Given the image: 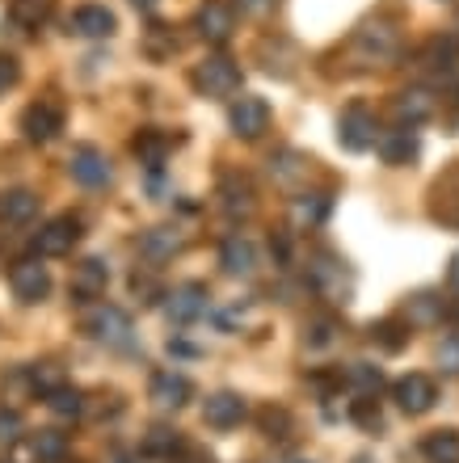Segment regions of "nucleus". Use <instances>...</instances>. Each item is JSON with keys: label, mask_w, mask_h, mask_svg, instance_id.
Returning <instances> with one entry per match:
<instances>
[{"label": "nucleus", "mask_w": 459, "mask_h": 463, "mask_svg": "<svg viewBox=\"0 0 459 463\" xmlns=\"http://www.w3.org/2000/svg\"><path fill=\"white\" fill-rule=\"evenodd\" d=\"M308 287H312L320 299H329V304H350L354 274H350V266H346L338 253L320 249V253L308 261Z\"/></svg>", "instance_id": "f257e3e1"}, {"label": "nucleus", "mask_w": 459, "mask_h": 463, "mask_svg": "<svg viewBox=\"0 0 459 463\" xmlns=\"http://www.w3.org/2000/svg\"><path fill=\"white\" fill-rule=\"evenodd\" d=\"M85 329L93 342L110 345V350H135V325L131 317L114 304H93L85 312Z\"/></svg>", "instance_id": "f03ea898"}, {"label": "nucleus", "mask_w": 459, "mask_h": 463, "mask_svg": "<svg viewBox=\"0 0 459 463\" xmlns=\"http://www.w3.org/2000/svg\"><path fill=\"white\" fill-rule=\"evenodd\" d=\"M354 51H359V60L363 63H387L400 55V34L397 25L384 22V17H375L367 22L359 34H354Z\"/></svg>", "instance_id": "7ed1b4c3"}, {"label": "nucleus", "mask_w": 459, "mask_h": 463, "mask_svg": "<svg viewBox=\"0 0 459 463\" xmlns=\"http://www.w3.org/2000/svg\"><path fill=\"white\" fill-rule=\"evenodd\" d=\"M194 89L203 98H232V93H241V68L224 55H211L194 68Z\"/></svg>", "instance_id": "20e7f679"}, {"label": "nucleus", "mask_w": 459, "mask_h": 463, "mask_svg": "<svg viewBox=\"0 0 459 463\" xmlns=\"http://www.w3.org/2000/svg\"><path fill=\"white\" fill-rule=\"evenodd\" d=\"M9 287L22 304H43V299L51 295V274L38 257H22V261H13L9 266Z\"/></svg>", "instance_id": "39448f33"}, {"label": "nucleus", "mask_w": 459, "mask_h": 463, "mask_svg": "<svg viewBox=\"0 0 459 463\" xmlns=\"http://www.w3.org/2000/svg\"><path fill=\"white\" fill-rule=\"evenodd\" d=\"M206 312H211V291L203 282H182V287H173V295H165V317L173 325H194Z\"/></svg>", "instance_id": "423d86ee"}, {"label": "nucleus", "mask_w": 459, "mask_h": 463, "mask_svg": "<svg viewBox=\"0 0 459 463\" xmlns=\"http://www.w3.org/2000/svg\"><path fill=\"white\" fill-rule=\"evenodd\" d=\"M76 241H81V220L76 215H55V220H47L34 232L30 244H34L38 257H63V253H72Z\"/></svg>", "instance_id": "0eeeda50"}, {"label": "nucleus", "mask_w": 459, "mask_h": 463, "mask_svg": "<svg viewBox=\"0 0 459 463\" xmlns=\"http://www.w3.org/2000/svg\"><path fill=\"white\" fill-rule=\"evenodd\" d=\"M63 131V106L51 98H38L34 106H25L22 114V135L30 144H51Z\"/></svg>", "instance_id": "6e6552de"}, {"label": "nucleus", "mask_w": 459, "mask_h": 463, "mask_svg": "<svg viewBox=\"0 0 459 463\" xmlns=\"http://www.w3.org/2000/svg\"><path fill=\"white\" fill-rule=\"evenodd\" d=\"M392 396H397V404L409 417H422V413L435 409L438 388H435V379L430 375H417V371H413V375H400L397 383H392Z\"/></svg>", "instance_id": "1a4fd4ad"}, {"label": "nucleus", "mask_w": 459, "mask_h": 463, "mask_svg": "<svg viewBox=\"0 0 459 463\" xmlns=\"http://www.w3.org/2000/svg\"><path fill=\"white\" fill-rule=\"evenodd\" d=\"M375 135H379V127H375V114L367 110V106H350V110L338 118V144L346 147V152H367V147H375Z\"/></svg>", "instance_id": "9d476101"}, {"label": "nucleus", "mask_w": 459, "mask_h": 463, "mask_svg": "<svg viewBox=\"0 0 459 463\" xmlns=\"http://www.w3.org/2000/svg\"><path fill=\"white\" fill-rule=\"evenodd\" d=\"M68 173H72V182H81L85 190H101V185H110V160H106V152H97L93 144L72 147Z\"/></svg>", "instance_id": "9b49d317"}, {"label": "nucleus", "mask_w": 459, "mask_h": 463, "mask_svg": "<svg viewBox=\"0 0 459 463\" xmlns=\"http://www.w3.org/2000/svg\"><path fill=\"white\" fill-rule=\"evenodd\" d=\"M228 127L241 139H257V135L270 127V106L266 98H253V93H244V98L232 101V110H228Z\"/></svg>", "instance_id": "f8f14e48"}, {"label": "nucleus", "mask_w": 459, "mask_h": 463, "mask_svg": "<svg viewBox=\"0 0 459 463\" xmlns=\"http://www.w3.org/2000/svg\"><path fill=\"white\" fill-rule=\"evenodd\" d=\"M148 396L160 404V409H186L194 396V383L182 371H157L152 383H148Z\"/></svg>", "instance_id": "ddd939ff"}, {"label": "nucleus", "mask_w": 459, "mask_h": 463, "mask_svg": "<svg viewBox=\"0 0 459 463\" xmlns=\"http://www.w3.org/2000/svg\"><path fill=\"white\" fill-rule=\"evenodd\" d=\"M244 413H249V404H244L241 392H215V396H206V404H203V421L215 430L241 426Z\"/></svg>", "instance_id": "4468645a"}, {"label": "nucleus", "mask_w": 459, "mask_h": 463, "mask_svg": "<svg viewBox=\"0 0 459 463\" xmlns=\"http://www.w3.org/2000/svg\"><path fill=\"white\" fill-rule=\"evenodd\" d=\"M114 13L106 5H76L72 17H68V34L76 38H110L114 34Z\"/></svg>", "instance_id": "2eb2a0df"}, {"label": "nucleus", "mask_w": 459, "mask_h": 463, "mask_svg": "<svg viewBox=\"0 0 459 463\" xmlns=\"http://www.w3.org/2000/svg\"><path fill=\"white\" fill-rule=\"evenodd\" d=\"M375 147H379V156H384V165H392V169H400V165H409V160H417V152H422V144H417V135H413V127H397V131H379V135H375Z\"/></svg>", "instance_id": "dca6fc26"}, {"label": "nucleus", "mask_w": 459, "mask_h": 463, "mask_svg": "<svg viewBox=\"0 0 459 463\" xmlns=\"http://www.w3.org/2000/svg\"><path fill=\"white\" fill-rule=\"evenodd\" d=\"M194 25H198V34L206 38V43H228L232 30H236V13L224 5V0H206L203 9H198V17H194Z\"/></svg>", "instance_id": "f3484780"}, {"label": "nucleus", "mask_w": 459, "mask_h": 463, "mask_svg": "<svg viewBox=\"0 0 459 463\" xmlns=\"http://www.w3.org/2000/svg\"><path fill=\"white\" fill-rule=\"evenodd\" d=\"M219 266L228 279H253L257 269V244L244 241V236H228L224 249H219Z\"/></svg>", "instance_id": "a211bd4d"}, {"label": "nucleus", "mask_w": 459, "mask_h": 463, "mask_svg": "<svg viewBox=\"0 0 459 463\" xmlns=\"http://www.w3.org/2000/svg\"><path fill=\"white\" fill-rule=\"evenodd\" d=\"M173 147H177V139H173V135H165V131H157V127H144V131L131 139V152L139 156V165H148L152 173L169 160Z\"/></svg>", "instance_id": "6ab92c4d"}, {"label": "nucleus", "mask_w": 459, "mask_h": 463, "mask_svg": "<svg viewBox=\"0 0 459 463\" xmlns=\"http://www.w3.org/2000/svg\"><path fill=\"white\" fill-rule=\"evenodd\" d=\"M110 287V266L101 257H85L81 266H72V295L76 299H97Z\"/></svg>", "instance_id": "aec40b11"}, {"label": "nucleus", "mask_w": 459, "mask_h": 463, "mask_svg": "<svg viewBox=\"0 0 459 463\" xmlns=\"http://www.w3.org/2000/svg\"><path fill=\"white\" fill-rule=\"evenodd\" d=\"M182 232L177 228H148L139 232V253L148 257V261H173V257L182 253Z\"/></svg>", "instance_id": "412c9836"}, {"label": "nucleus", "mask_w": 459, "mask_h": 463, "mask_svg": "<svg viewBox=\"0 0 459 463\" xmlns=\"http://www.w3.org/2000/svg\"><path fill=\"white\" fill-rule=\"evenodd\" d=\"M219 198H224V211H228V215H249V211H253V185H249V177H241V173H224Z\"/></svg>", "instance_id": "4be33fe9"}, {"label": "nucleus", "mask_w": 459, "mask_h": 463, "mask_svg": "<svg viewBox=\"0 0 459 463\" xmlns=\"http://www.w3.org/2000/svg\"><path fill=\"white\" fill-rule=\"evenodd\" d=\"M455 63H459V38H430L422 47V68L426 72H455Z\"/></svg>", "instance_id": "5701e85b"}, {"label": "nucleus", "mask_w": 459, "mask_h": 463, "mask_svg": "<svg viewBox=\"0 0 459 463\" xmlns=\"http://www.w3.org/2000/svg\"><path fill=\"white\" fill-rule=\"evenodd\" d=\"M308 165H312V160L303 156V152H295V147H282V152L270 156V173H274L278 185H300L303 177H308Z\"/></svg>", "instance_id": "b1692460"}, {"label": "nucleus", "mask_w": 459, "mask_h": 463, "mask_svg": "<svg viewBox=\"0 0 459 463\" xmlns=\"http://www.w3.org/2000/svg\"><path fill=\"white\" fill-rule=\"evenodd\" d=\"M182 447H186L182 430L165 426V421L148 426V434H144V455H152V459H173V455L182 451Z\"/></svg>", "instance_id": "393cba45"}, {"label": "nucleus", "mask_w": 459, "mask_h": 463, "mask_svg": "<svg viewBox=\"0 0 459 463\" xmlns=\"http://www.w3.org/2000/svg\"><path fill=\"white\" fill-rule=\"evenodd\" d=\"M405 317H409L413 329H430V325H438V320L447 317V307H443V299L435 291H417L405 304Z\"/></svg>", "instance_id": "a878e982"}, {"label": "nucleus", "mask_w": 459, "mask_h": 463, "mask_svg": "<svg viewBox=\"0 0 459 463\" xmlns=\"http://www.w3.org/2000/svg\"><path fill=\"white\" fill-rule=\"evenodd\" d=\"M38 215V194L30 190H9V194H0V220L5 223H30Z\"/></svg>", "instance_id": "bb28decb"}, {"label": "nucleus", "mask_w": 459, "mask_h": 463, "mask_svg": "<svg viewBox=\"0 0 459 463\" xmlns=\"http://www.w3.org/2000/svg\"><path fill=\"white\" fill-rule=\"evenodd\" d=\"M341 383H346L354 396H375V392L384 388V371L375 363H350L346 375H341Z\"/></svg>", "instance_id": "cd10ccee"}, {"label": "nucleus", "mask_w": 459, "mask_h": 463, "mask_svg": "<svg viewBox=\"0 0 459 463\" xmlns=\"http://www.w3.org/2000/svg\"><path fill=\"white\" fill-rule=\"evenodd\" d=\"M422 455L430 463H459V430H435V434H426Z\"/></svg>", "instance_id": "c85d7f7f"}, {"label": "nucleus", "mask_w": 459, "mask_h": 463, "mask_svg": "<svg viewBox=\"0 0 459 463\" xmlns=\"http://www.w3.org/2000/svg\"><path fill=\"white\" fill-rule=\"evenodd\" d=\"M367 337L384 354H400L409 345V325H400V320H375L371 329H367Z\"/></svg>", "instance_id": "c756f323"}, {"label": "nucleus", "mask_w": 459, "mask_h": 463, "mask_svg": "<svg viewBox=\"0 0 459 463\" xmlns=\"http://www.w3.org/2000/svg\"><path fill=\"white\" fill-rule=\"evenodd\" d=\"M430 114H435V98H430V93H422V89H409V93H400V98H397V118L409 122V127L426 122Z\"/></svg>", "instance_id": "7c9ffc66"}, {"label": "nucleus", "mask_w": 459, "mask_h": 463, "mask_svg": "<svg viewBox=\"0 0 459 463\" xmlns=\"http://www.w3.org/2000/svg\"><path fill=\"white\" fill-rule=\"evenodd\" d=\"M43 401H47V409H51L55 417H63V421H72V417L85 413V396H81V392H76L72 383H60V388L47 392Z\"/></svg>", "instance_id": "2f4dec72"}, {"label": "nucleus", "mask_w": 459, "mask_h": 463, "mask_svg": "<svg viewBox=\"0 0 459 463\" xmlns=\"http://www.w3.org/2000/svg\"><path fill=\"white\" fill-rule=\"evenodd\" d=\"M30 451H34L38 463H63V455H68V434H60V430H38L34 442H30Z\"/></svg>", "instance_id": "473e14b6"}, {"label": "nucleus", "mask_w": 459, "mask_h": 463, "mask_svg": "<svg viewBox=\"0 0 459 463\" xmlns=\"http://www.w3.org/2000/svg\"><path fill=\"white\" fill-rule=\"evenodd\" d=\"M329 211H333V194H303V198H295V220H300L303 228L325 223Z\"/></svg>", "instance_id": "72a5a7b5"}, {"label": "nucleus", "mask_w": 459, "mask_h": 463, "mask_svg": "<svg viewBox=\"0 0 459 463\" xmlns=\"http://www.w3.org/2000/svg\"><path fill=\"white\" fill-rule=\"evenodd\" d=\"M51 9H55V0H9V13L13 22L25 25V30H34V25H43L51 17Z\"/></svg>", "instance_id": "f704fd0d"}, {"label": "nucleus", "mask_w": 459, "mask_h": 463, "mask_svg": "<svg viewBox=\"0 0 459 463\" xmlns=\"http://www.w3.org/2000/svg\"><path fill=\"white\" fill-rule=\"evenodd\" d=\"M25 379H30V388H34L38 396H47V392H55L60 383H68V379H63V371L55 363H34L30 371H25Z\"/></svg>", "instance_id": "c9c22d12"}, {"label": "nucleus", "mask_w": 459, "mask_h": 463, "mask_svg": "<svg viewBox=\"0 0 459 463\" xmlns=\"http://www.w3.org/2000/svg\"><path fill=\"white\" fill-rule=\"evenodd\" d=\"M350 421L363 430H379L384 426V413H379V404H375V396H359V401L350 404Z\"/></svg>", "instance_id": "e433bc0d"}, {"label": "nucleus", "mask_w": 459, "mask_h": 463, "mask_svg": "<svg viewBox=\"0 0 459 463\" xmlns=\"http://www.w3.org/2000/svg\"><path fill=\"white\" fill-rule=\"evenodd\" d=\"M148 51H152L157 60H165V55L177 51V38H173L169 25H152V30H148Z\"/></svg>", "instance_id": "4c0bfd02"}, {"label": "nucleus", "mask_w": 459, "mask_h": 463, "mask_svg": "<svg viewBox=\"0 0 459 463\" xmlns=\"http://www.w3.org/2000/svg\"><path fill=\"white\" fill-rule=\"evenodd\" d=\"M333 337H338V325H333V320H312V325H308V345H312V350H325Z\"/></svg>", "instance_id": "58836bf2"}, {"label": "nucleus", "mask_w": 459, "mask_h": 463, "mask_svg": "<svg viewBox=\"0 0 459 463\" xmlns=\"http://www.w3.org/2000/svg\"><path fill=\"white\" fill-rule=\"evenodd\" d=\"M17 439H22V413L17 409H0V442L9 447Z\"/></svg>", "instance_id": "ea45409f"}, {"label": "nucleus", "mask_w": 459, "mask_h": 463, "mask_svg": "<svg viewBox=\"0 0 459 463\" xmlns=\"http://www.w3.org/2000/svg\"><path fill=\"white\" fill-rule=\"evenodd\" d=\"M262 426H266L270 439H287V430H291L287 409H266V413H262Z\"/></svg>", "instance_id": "a19ab883"}, {"label": "nucleus", "mask_w": 459, "mask_h": 463, "mask_svg": "<svg viewBox=\"0 0 459 463\" xmlns=\"http://www.w3.org/2000/svg\"><path fill=\"white\" fill-rule=\"evenodd\" d=\"M438 366H443L447 375H459V337H443V345H438Z\"/></svg>", "instance_id": "79ce46f5"}, {"label": "nucleus", "mask_w": 459, "mask_h": 463, "mask_svg": "<svg viewBox=\"0 0 459 463\" xmlns=\"http://www.w3.org/2000/svg\"><path fill=\"white\" fill-rule=\"evenodd\" d=\"M169 463H215V455L206 451V447H198V442H186V447L173 455Z\"/></svg>", "instance_id": "37998d69"}, {"label": "nucleus", "mask_w": 459, "mask_h": 463, "mask_svg": "<svg viewBox=\"0 0 459 463\" xmlns=\"http://www.w3.org/2000/svg\"><path fill=\"white\" fill-rule=\"evenodd\" d=\"M17 76H22V68H17V60H13V55H0V93H5V89H13V85H17Z\"/></svg>", "instance_id": "c03bdc74"}, {"label": "nucleus", "mask_w": 459, "mask_h": 463, "mask_svg": "<svg viewBox=\"0 0 459 463\" xmlns=\"http://www.w3.org/2000/svg\"><path fill=\"white\" fill-rule=\"evenodd\" d=\"M241 9H244V13H253V17H262V13L274 9V0H241Z\"/></svg>", "instance_id": "a18cd8bd"}, {"label": "nucleus", "mask_w": 459, "mask_h": 463, "mask_svg": "<svg viewBox=\"0 0 459 463\" xmlns=\"http://www.w3.org/2000/svg\"><path fill=\"white\" fill-rule=\"evenodd\" d=\"M110 463H139V451H122L119 447V451L110 455Z\"/></svg>", "instance_id": "49530a36"}, {"label": "nucleus", "mask_w": 459, "mask_h": 463, "mask_svg": "<svg viewBox=\"0 0 459 463\" xmlns=\"http://www.w3.org/2000/svg\"><path fill=\"white\" fill-rule=\"evenodd\" d=\"M447 282H451V287H455V291H459V253L451 257V266H447Z\"/></svg>", "instance_id": "de8ad7c7"}, {"label": "nucleus", "mask_w": 459, "mask_h": 463, "mask_svg": "<svg viewBox=\"0 0 459 463\" xmlns=\"http://www.w3.org/2000/svg\"><path fill=\"white\" fill-rule=\"evenodd\" d=\"M169 350H173V354H198L194 345H186V342H169Z\"/></svg>", "instance_id": "09e8293b"}, {"label": "nucleus", "mask_w": 459, "mask_h": 463, "mask_svg": "<svg viewBox=\"0 0 459 463\" xmlns=\"http://www.w3.org/2000/svg\"><path fill=\"white\" fill-rule=\"evenodd\" d=\"M131 5H135V9H144V13H148V9H157L160 0H131Z\"/></svg>", "instance_id": "8fccbe9b"}, {"label": "nucleus", "mask_w": 459, "mask_h": 463, "mask_svg": "<svg viewBox=\"0 0 459 463\" xmlns=\"http://www.w3.org/2000/svg\"><path fill=\"white\" fill-rule=\"evenodd\" d=\"M447 317H451V325H459V299H455V304L447 307Z\"/></svg>", "instance_id": "3c124183"}, {"label": "nucleus", "mask_w": 459, "mask_h": 463, "mask_svg": "<svg viewBox=\"0 0 459 463\" xmlns=\"http://www.w3.org/2000/svg\"><path fill=\"white\" fill-rule=\"evenodd\" d=\"M0 463H9V459H0Z\"/></svg>", "instance_id": "603ef678"}, {"label": "nucleus", "mask_w": 459, "mask_h": 463, "mask_svg": "<svg viewBox=\"0 0 459 463\" xmlns=\"http://www.w3.org/2000/svg\"><path fill=\"white\" fill-rule=\"evenodd\" d=\"M300 463H308V459H300Z\"/></svg>", "instance_id": "864d4df0"}]
</instances>
